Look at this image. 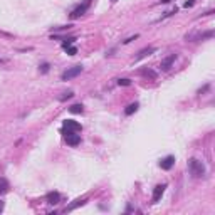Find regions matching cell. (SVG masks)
Instances as JSON below:
<instances>
[{
	"label": "cell",
	"mask_w": 215,
	"mask_h": 215,
	"mask_svg": "<svg viewBox=\"0 0 215 215\" xmlns=\"http://www.w3.org/2000/svg\"><path fill=\"white\" fill-rule=\"evenodd\" d=\"M165 188H166V185H165V183H161V185H156V186L153 188V197H151L153 203L160 202V198L163 197V193H165Z\"/></svg>",
	"instance_id": "obj_6"
},
{
	"label": "cell",
	"mask_w": 215,
	"mask_h": 215,
	"mask_svg": "<svg viewBox=\"0 0 215 215\" xmlns=\"http://www.w3.org/2000/svg\"><path fill=\"white\" fill-rule=\"evenodd\" d=\"M45 198H47V203L55 205V203H59V200H61V195H59L57 192H49Z\"/></svg>",
	"instance_id": "obj_10"
},
{
	"label": "cell",
	"mask_w": 215,
	"mask_h": 215,
	"mask_svg": "<svg viewBox=\"0 0 215 215\" xmlns=\"http://www.w3.org/2000/svg\"><path fill=\"white\" fill-rule=\"evenodd\" d=\"M141 76H145V77H149V79H156V72L155 71H151V69H141Z\"/></svg>",
	"instance_id": "obj_13"
},
{
	"label": "cell",
	"mask_w": 215,
	"mask_h": 215,
	"mask_svg": "<svg viewBox=\"0 0 215 215\" xmlns=\"http://www.w3.org/2000/svg\"><path fill=\"white\" fill-rule=\"evenodd\" d=\"M84 203H86V198H77V200H74V203H71L69 207L66 208V212H67V210H74L76 207H79V205H84Z\"/></svg>",
	"instance_id": "obj_14"
},
{
	"label": "cell",
	"mask_w": 215,
	"mask_h": 215,
	"mask_svg": "<svg viewBox=\"0 0 215 215\" xmlns=\"http://www.w3.org/2000/svg\"><path fill=\"white\" fill-rule=\"evenodd\" d=\"M64 138H66V143L69 146H77L81 143V136L77 133H71V131H66L64 133Z\"/></svg>",
	"instance_id": "obj_5"
},
{
	"label": "cell",
	"mask_w": 215,
	"mask_h": 215,
	"mask_svg": "<svg viewBox=\"0 0 215 215\" xmlns=\"http://www.w3.org/2000/svg\"><path fill=\"white\" fill-rule=\"evenodd\" d=\"M72 96H74V92H72V91H71V89H69V91L62 92V96H59V101H66V99H71V98H72Z\"/></svg>",
	"instance_id": "obj_16"
},
{
	"label": "cell",
	"mask_w": 215,
	"mask_h": 215,
	"mask_svg": "<svg viewBox=\"0 0 215 215\" xmlns=\"http://www.w3.org/2000/svg\"><path fill=\"white\" fill-rule=\"evenodd\" d=\"M138 108H139L138 102H131V104H128V106H126V109H124V114H126V116H131L133 113H136V111H138Z\"/></svg>",
	"instance_id": "obj_12"
},
{
	"label": "cell",
	"mask_w": 215,
	"mask_h": 215,
	"mask_svg": "<svg viewBox=\"0 0 215 215\" xmlns=\"http://www.w3.org/2000/svg\"><path fill=\"white\" fill-rule=\"evenodd\" d=\"M113 2H116V0H113Z\"/></svg>",
	"instance_id": "obj_24"
},
{
	"label": "cell",
	"mask_w": 215,
	"mask_h": 215,
	"mask_svg": "<svg viewBox=\"0 0 215 215\" xmlns=\"http://www.w3.org/2000/svg\"><path fill=\"white\" fill-rule=\"evenodd\" d=\"M69 111H71L72 114H81V113L84 111V106H82V104H72V106L69 108Z\"/></svg>",
	"instance_id": "obj_15"
},
{
	"label": "cell",
	"mask_w": 215,
	"mask_h": 215,
	"mask_svg": "<svg viewBox=\"0 0 215 215\" xmlns=\"http://www.w3.org/2000/svg\"><path fill=\"white\" fill-rule=\"evenodd\" d=\"M138 34H135V35H133V37H128V39L126 40H123V44H129V42H131V40H135V39H138Z\"/></svg>",
	"instance_id": "obj_18"
},
{
	"label": "cell",
	"mask_w": 215,
	"mask_h": 215,
	"mask_svg": "<svg viewBox=\"0 0 215 215\" xmlns=\"http://www.w3.org/2000/svg\"><path fill=\"white\" fill-rule=\"evenodd\" d=\"M8 188H10V183H8V180L2 176V178H0V195L7 193V192H8Z\"/></svg>",
	"instance_id": "obj_11"
},
{
	"label": "cell",
	"mask_w": 215,
	"mask_h": 215,
	"mask_svg": "<svg viewBox=\"0 0 215 215\" xmlns=\"http://www.w3.org/2000/svg\"><path fill=\"white\" fill-rule=\"evenodd\" d=\"M175 61H176V54H171V55H168V57H165L163 61H161V64H160L161 71H168L171 66H173V62Z\"/></svg>",
	"instance_id": "obj_8"
},
{
	"label": "cell",
	"mask_w": 215,
	"mask_h": 215,
	"mask_svg": "<svg viewBox=\"0 0 215 215\" xmlns=\"http://www.w3.org/2000/svg\"><path fill=\"white\" fill-rule=\"evenodd\" d=\"M81 72H82V66H74V67H69L67 71H64V72H62L61 79H62V81H69V79H72V77H77Z\"/></svg>",
	"instance_id": "obj_4"
},
{
	"label": "cell",
	"mask_w": 215,
	"mask_h": 215,
	"mask_svg": "<svg viewBox=\"0 0 215 215\" xmlns=\"http://www.w3.org/2000/svg\"><path fill=\"white\" fill-rule=\"evenodd\" d=\"M4 207H5L4 200H0V213H2V212H4Z\"/></svg>",
	"instance_id": "obj_21"
},
{
	"label": "cell",
	"mask_w": 215,
	"mask_h": 215,
	"mask_svg": "<svg viewBox=\"0 0 215 215\" xmlns=\"http://www.w3.org/2000/svg\"><path fill=\"white\" fill-rule=\"evenodd\" d=\"M173 165H175V156H171V155H168V156H165V158L160 160V168L161 170H170Z\"/></svg>",
	"instance_id": "obj_7"
},
{
	"label": "cell",
	"mask_w": 215,
	"mask_h": 215,
	"mask_svg": "<svg viewBox=\"0 0 215 215\" xmlns=\"http://www.w3.org/2000/svg\"><path fill=\"white\" fill-rule=\"evenodd\" d=\"M156 52V47H148V49H141V51L138 52V55H136L135 61H141L143 57H146V55H151Z\"/></svg>",
	"instance_id": "obj_9"
},
{
	"label": "cell",
	"mask_w": 215,
	"mask_h": 215,
	"mask_svg": "<svg viewBox=\"0 0 215 215\" xmlns=\"http://www.w3.org/2000/svg\"><path fill=\"white\" fill-rule=\"evenodd\" d=\"M188 171L193 178H200L205 175V165L197 158H190L188 160Z\"/></svg>",
	"instance_id": "obj_1"
},
{
	"label": "cell",
	"mask_w": 215,
	"mask_h": 215,
	"mask_svg": "<svg viewBox=\"0 0 215 215\" xmlns=\"http://www.w3.org/2000/svg\"><path fill=\"white\" fill-rule=\"evenodd\" d=\"M72 25H61V27H55V30H67V29H71Z\"/></svg>",
	"instance_id": "obj_20"
},
{
	"label": "cell",
	"mask_w": 215,
	"mask_h": 215,
	"mask_svg": "<svg viewBox=\"0 0 215 215\" xmlns=\"http://www.w3.org/2000/svg\"><path fill=\"white\" fill-rule=\"evenodd\" d=\"M118 84H119V86H129L131 81H129V79H119V81H118Z\"/></svg>",
	"instance_id": "obj_17"
},
{
	"label": "cell",
	"mask_w": 215,
	"mask_h": 215,
	"mask_svg": "<svg viewBox=\"0 0 215 215\" xmlns=\"http://www.w3.org/2000/svg\"><path fill=\"white\" fill-rule=\"evenodd\" d=\"M171 0H161V4H170Z\"/></svg>",
	"instance_id": "obj_23"
},
{
	"label": "cell",
	"mask_w": 215,
	"mask_h": 215,
	"mask_svg": "<svg viewBox=\"0 0 215 215\" xmlns=\"http://www.w3.org/2000/svg\"><path fill=\"white\" fill-rule=\"evenodd\" d=\"M89 5H91V0H84L82 4L77 5V7L71 12V18H72V20H76V18L81 17V15H84V14H86V10L89 8Z\"/></svg>",
	"instance_id": "obj_2"
},
{
	"label": "cell",
	"mask_w": 215,
	"mask_h": 215,
	"mask_svg": "<svg viewBox=\"0 0 215 215\" xmlns=\"http://www.w3.org/2000/svg\"><path fill=\"white\" fill-rule=\"evenodd\" d=\"M81 129H82V126H81L77 121L74 119H66L64 123H62V131H71V133H79Z\"/></svg>",
	"instance_id": "obj_3"
},
{
	"label": "cell",
	"mask_w": 215,
	"mask_h": 215,
	"mask_svg": "<svg viewBox=\"0 0 215 215\" xmlns=\"http://www.w3.org/2000/svg\"><path fill=\"white\" fill-rule=\"evenodd\" d=\"M193 5V0H188V2H185V7H192Z\"/></svg>",
	"instance_id": "obj_22"
},
{
	"label": "cell",
	"mask_w": 215,
	"mask_h": 215,
	"mask_svg": "<svg viewBox=\"0 0 215 215\" xmlns=\"http://www.w3.org/2000/svg\"><path fill=\"white\" fill-rule=\"evenodd\" d=\"M49 67H51V66H49V64H47V62H44V64H42V66H40V71H42V72H47V71H49Z\"/></svg>",
	"instance_id": "obj_19"
}]
</instances>
